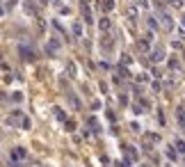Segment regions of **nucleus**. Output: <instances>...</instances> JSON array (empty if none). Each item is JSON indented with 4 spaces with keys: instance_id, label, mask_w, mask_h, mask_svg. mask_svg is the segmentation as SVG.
Listing matches in <instances>:
<instances>
[{
    "instance_id": "nucleus-1",
    "label": "nucleus",
    "mask_w": 185,
    "mask_h": 167,
    "mask_svg": "<svg viewBox=\"0 0 185 167\" xmlns=\"http://www.w3.org/2000/svg\"><path fill=\"white\" fill-rule=\"evenodd\" d=\"M25 158H27V151L23 147H16V149H11V151H9V163L11 165H21Z\"/></svg>"
},
{
    "instance_id": "nucleus-2",
    "label": "nucleus",
    "mask_w": 185,
    "mask_h": 167,
    "mask_svg": "<svg viewBox=\"0 0 185 167\" xmlns=\"http://www.w3.org/2000/svg\"><path fill=\"white\" fill-rule=\"evenodd\" d=\"M160 23H162L165 30H171V28H174V21H171V16L167 14V11H162V9H160Z\"/></svg>"
},
{
    "instance_id": "nucleus-3",
    "label": "nucleus",
    "mask_w": 185,
    "mask_h": 167,
    "mask_svg": "<svg viewBox=\"0 0 185 167\" xmlns=\"http://www.w3.org/2000/svg\"><path fill=\"white\" fill-rule=\"evenodd\" d=\"M101 5H103L101 9H105V11H110V9H114V0H101Z\"/></svg>"
},
{
    "instance_id": "nucleus-4",
    "label": "nucleus",
    "mask_w": 185,
    "mask_h": 167,
    "mask_svg": "<svg viewBox=\"0 0 185 167\" xmlns=\"http://www.w3.org/2000/svg\"><path fill=\"white\" fill-rule=\"evenodd\" d=\"M48 48H50V53H57V50H60V44H57V39H50V41H48Z\"/></svg>"
},
{
    "instance_id": "nucleus-5",
    "label": "nucleus",
    "mask_w": 185,
    "mask_h": 167,
    "mask_svg": "<svg viewBox=\"0 0 185 167\" xmlns=\"http://www.w3.org/2000/svg\"><path fill=\"white\" fill-rule=\"evenodd\" d=\"M162 57H165V50H162V48L153 50V60H155V62H158V60H162Z\"/></svg>"
},
{
    "instance_id": "nucleus-6",
    "label": "nucleus",
    "mask_w": 185,
    "mask_h": 167,
    "mask_svg": "<svg viewBox=\"0 0 185 167\" xmlns=\"http://www.w3.org/2000/svg\"><path fill=\"white\" fill-rule=\"evenodd\" d=\"M98 28H101V30H110V21L107 19H101V21H98Z\"/></svg>"
},
{
    "instance_id": "nucleus-7",
    "label": "nucleus",
    "mask_w": 185,
    "mask_h": 167,
    "mask_svg": "<svg viewBox=\"0 0 185 167\" xmlns=\"http://www.w3.org/2000/svg\"><path fill=\"white\" fill-rule=\"evenodd\" d=\"M73 34H76V37L82 34V25H80V23H73Z\"/></svg>"
},
{
    "instance_id": "nucleus-8",
    "label": "nucleus",
    "mask_w": 185,
    "mask_h": 167,
    "mask_svg": "<svg viewBox=\"0 0 185 167\" xmlns=\"http://www.w3.org/2000/svg\"><path fill=\"white\" fill-rule=\"evenodd\" d=\"M121 64H124V66L132 64V62H130V55H121Z\"/></svg>"
},
{
    "instance_id": "nucleus-9",
    "label": "nucleus",
    "mask_w": 185,
    "mask_h": 167,
    "mask_svg": "<svg viewBox=\"0 0 185 167\" xmlns=\"http://www.w3.org/2000/svg\"><path fill=\"white\" fill-rule=\"evenodd\" d=\"M176 149H178L181 153H185V142H183V140H178V142H176Z\"/></svg>"
},
{
    "instance_id": "nucleus-10",
    "label": "nucleus",
    "mask_w": 185,
    "mask_h": 167,
    "mask_svg": "<svg viewBox=\"0 0 185 167\" xmlns=\"http://www.w3.org/2000/svg\"><path fill=\"white\" fill-rule=\"evenodd\" d=\"M137 46H140V50H149V41H144V39H142Z\"/></svg>"
},
{
    "instance_id": "nucleus-11",
    "label": "nucleus",
    "mask_w": 185,
    "mask_h": 167,
    "mask_svg": "<svg viewBox=\"0 0 185 167\" xmlns=\"http://www.w3.org/2000/svg\"><path fill=\"white\" fill-rule=\"evenodd\" d=\"M55 114H57V117H60V119H66V117H64V112H62L60 108H55Z\"/></svg>"
},
{
    "instance_id": "nucleus-12",
    "label": "nucleus",
    "mask_w": 185,
    "mask_h": 167,
    "mask_svg": "<svg viewBox=\"0 0 185 167\" xmlns=\"http://www.w3.org/2000/svg\"><path fill=\"white\" fill-rule=\"evenodd\" d=\"M149 25H151L153 30H158V25H155V19H153V16H151V19H149Z\"/></svg>"
},
{
    "instance_id": "nucleus-13",
    "label": "nucleus",
    "mask_w": 185,
    "mask_h": 167,
    "mask_svg": "<svg viewBox=\"0 0 185 167\" xmlns=\"http://www.w3.org/2000/svg\"><path fill=\"white\" fill-rule=\"evenodd\" d=\"M89 126H91L94 131H98V124H96V119H89Z\"/></svg>"
},
{
    "instance_id": "nucleus-14",
    "label": "nucleus",
    "mask_w": 185,
    "mask_h": 167,
    "mask_svg": "<svg viewBox=\"0 0 185 167\" xmlns=\"http://www.w3.org/2000/svg\"><path fill=\"white\" fill-rule=\"evenodd\" d=\"M169 2H171V5H176V7H181V5H183V0H169Z\"/></svg>"
},
{
    "instance_id": "nucleus-15",
    "label": "nucleus",
    "mask_w": 185,
    "mask_h": 167,
    "mask_svg": "<svg viewBox=\"0 0 185 167\" xmlns=\"http://www.w3.org/2000/svg\"><path fill=\"white\" fill-rule=\"evenodd\" d=\"M183 28H185V16H183Z\"/></svg>"
}]
</instances>
